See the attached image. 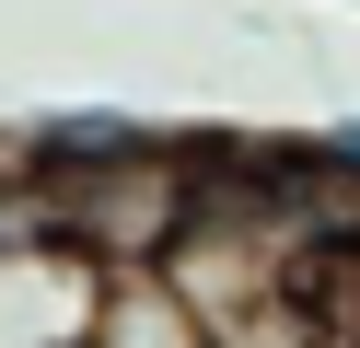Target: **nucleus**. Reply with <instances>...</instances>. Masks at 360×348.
<instances>
[{
    "mask_svg": "<svg viewBox=\"0 0 360 348\" xmlns=\"http://www.w3.org/2000/svg\"><path fill=\"white\" fill-rule=\"evenodd\" d=\"M314 162H326V174L360 198V116H326V128H314Z\"/></svg>",
    "mask_w": 360,
    "mask_h": 348,
    "instance_id": "7ed1b4c3",
    "label": "nucleus"
},
{
    "mask_svg": "<svg viewBox=\"0 0 360 348\" xmlns=\"http://www.w3.org/2000/svg\"><path fill=\"white\" fill-rule=\"evenodd\" d=\"M105 302H117V278L82 267L70 244L0 255V348H94L105 337Z\"/></svg>",
    "mask_w": 360,
    "mask_h": 348,
    "instance_id": "f257e3e1",
    "label": "nucleus"
},
{
    "mask_svg": "<svg viewBox=\"0 0 360 348\" xmlns=\"http://www.w3.org/2000/svg\"><path fill=\"white\" fill-rule=\"evenodd\" d=\"M94 348H210V325L186 314V290H174V278H117Z\"/></svg>",
    "mask_w": 360,
    "mask_h": 348,
    "instance_id": "f03ea898",
    "label": "nucleus"
}]
</instances>
